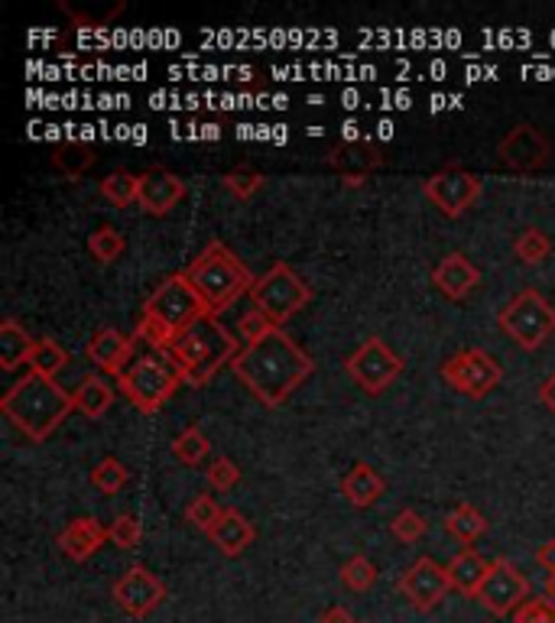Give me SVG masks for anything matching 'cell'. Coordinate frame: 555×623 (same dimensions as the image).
Masks as SVG:
<instances>
[{
  "instance_id": "6da1fadb",
  "label": "cell",
  "mask_w": 555,
  "mask_h": 623,
  "mask_svg": "<svg viewBox=\"0 0 555 623\" xmlns=\"http://www.w3.org/2000/svg\"><path fill=\"white\" fill-rule=\"evenodd\" d=\"M231 373L264 406L277 409L315 373V360L286 335V328H270L241 348V355L231 364Z\"/></svg>"
},
{
  "instance_id": "7a4b0ae2",
  "label": "cell",
  "mask_w": 555,
  "mask_h": 623,
  "mask_svg": "<svg viewBox=\"0 0 555 623\" xmlns=\"http://www.w3.org/2000/svg\"><path fill=\"white\" fill-rule=\"evenodd\" d=\"M205 315H211V312L205 309V302L198 299V292L185 279V273H173L143 302V312H140V322H137L134 335L153 355L170 357V351L176 348V342Z\"/></svg>"
},
{
  "instance_id": "3957f363",
  "label": "cell",
  "mask_w": 555,
  "mask_h": 623,
  "mask_svg": "<svg viewBox=\"0 0 555 623\" xmlns=\"http://www.w3.org/2000/svg\"><path fill=\"white\" fill-rule=\"evenodd\" d=\"M76 409V400L66 387L56 380L26 373L20 377L3 396H0V413L30 439V442H46Z\"/></svg>"
},
{
  "instance_id": "277c9868",
  "label": "cell",
  "mask_w": 555,
  "mask_h": 623,
  "mask_svg": "<svg viewBox=\"0 0 555 623\" xmlns=\"http://www.w3.org/2000/svg\"><path fill=\"white\" fill-rule=\"evenodd\" d=\"M183 273L211 315H221L241 296H251V289L257 282L254 273L244 267V261L221 241L208 244Z\"/></svg>"
},
{
  "instance_id": "5b68a950",
  "label": "cell",
  "mask_w": 555,
  "mask_h": 623,
  "mask_svg": "<svg viewBox=\"0 0 555 623\" xmlns=\"http://www.w3.org/2000/svg\"><path fill=\"white\" fill-rule=\"evenodd\" d=\"M238 355L241 348H238L234 332L224 328L218 315H205L176 342L170 360L183 373L185 387H205L218 377V370L231 367Z\"/></svg>"
},
{
  "instance_id": "8992f818",
  "label": "cell",
  "mask_w": 555,
  "mask_h": 623,
  "mask_svg": "<svg viewBox=\"0 0 555 623\" xmlns=\"http://www.w3.org/2000/svg\"><path fill=\"white\" fill-rule=\"evenodd\" d=\"M183 387V373L166 355H147L134 360L124 377H117V390L130 400V406L143 416H157Z\"/></svg>"
},
{
  "instance_id": "52a82bcc",
  "label": "cell",
  "mask_w": 555,
  "mask_h": 623,
  "mask_svg": "<svg viewBox=\"0 0 555 623\" xmlns=\"http://www.w3.org/2000/svg\"><path fill=\"white\" fill-rule=\"evenodd\" d=\"M497 325L520 351H536L555 335V305L540 289H520L500 309Z\"/></svg>"
},
{
  "instance_id": "ba28073f",
  "label": "cell",
  "mask_w": 555,
  "mask_h": 623,
  "mask_svg": "<svg viewBox=\"0 0 555 623\" xmlns=\"http://www.w3.org/2000/svg\"><path fill=\"white\" fill-rule=\"evenodd\" d=\"M251 302L257 312H264L270 319V325L282 328L296 312H302L312 302V286L289 264H274L254 282Z\"/></svg>"
},
{
  "instance_id": "9c48e42d",
  "label": "cell",
  "mask_w": 555,
  "mask_h": 623,
  "mask_svg": "<svg viewBox=\"0 0 555 623\" xmlns=\"http://www.w3.org/2000/svg\"><path fill=\"white\" fill-rule=\"evenodd\" d=\"M345 370H348V377L365 393L377 396V393L390 390L393 380H400V373L406 370V364H403V357L396 355L393 348H386L383 338L370 335L351 355L345 357Z\"/></svg>"
},
{
  "instance_id": "30bf717a",
  "label": "cell",
  "mask_w": 555,
  "mask_h": 623,
  "mask_svg": "<svg viewBox=\"0 0 555 623\" xmlns=\"http://www.w3.org/2000/svg\"><path fill=\"white\" fill-rule=\"evenodd\" d=\"M442 380L467 400H484L500 387L504 367L484 348H464L442 364Z\"/></svg>"
},
{
  "instance_id": "8fae6325",
  "label": "cell",
  "mask_w": 555,
  "mask_h": 623,
  "mask_svg": "<svg viewBox=\"0 0 555 623\" xmlns=\"http://www.w3.org/2000/svg\"><path fill=\"white\" fill-rule=\"evenodd\" d=\"M474 601L494 618H513L530 601V578L510 558H494V568Z\"/></svg>"
},
{
  "instance_id": "7c38bea8",
  "label": "cell",
  "mask_w": 555,
  "mask_h": 623,
  "mask_svg": "<svg viewBox=\"0 0 555 623\" xmlns=\"http://www.w3.org/2000/svg\"><path fill=\"white\" fill-rule=\"evenodd\" d=\"M423 192L426 198L446 215V218H462L467 215L477 198L484 195V182L477 173H467L462 166H452V170H442L436 176H429L423 182Z\"/></svg>"
},
{
  "instance_id": "4fadbf2b",
  "label": "cell",
  "mask_w": 555,
  "mask_h": 623,
  "mask_svg": "<svg viewBox=\"0 0 555 623\" xmlns=\"http://www.w3.org/2000/svg\"><path fill=\"white\" fill-rule=\"evenodd\" d=\"M497 157L513 173H540L553 160V143L543 137L540 127L523 120L504 134V140L497 143Z\"/></svg>"
},
{
  "instance_id": "5bb4252c",
  "label": "cell",
  "mask_w": 555,
  "mask_h": 623,
  "mask_svg": "<svg viewBox=\"0 0 555 623\" xmlns=\"http://www.w3.org/2000/svg\"><path fill=\"white\" fill-rule=\"evenodd\" d=\"M449 591H452L449 572H446L436 558H429V555L416 558V562L403 572V578H400V595H403L406 604H409L413 611H419V614L436 611V608L446 601Z\"/></svg>"
},
{
  "instance_id": "9a60e30c",
  "label": "cell",
  "mask_w": 555,
  "mask_h": 623,
  "mask_svg": "<svg viewBox=\"0 0 555 623\" xmlns=\"http://www.w3.org/2000/svg\"><path fill=\"white\" fill-rule=\"evenodd\" d=\"M117 608L127 618H150L163 601H166V585L147 568V565H130L111 588Z\"/></svg>"
},
{
  "instance_id": "2e32d148",
  "label": "cell",
  "mask_w": 555,
  "mask_h": 623,
  "mask_svg": "<svg viewBox=\"0 0 555 623\" xmlns=\"http://www.w3.org/2000/svg\"><path fill=\"white\" fill-rule=\"evenodd\" d=\"M137 335H124V332H117V328H101V332H94L92 342H89V348H85V355L92 360L94 367L104 373V377H124L127 373V367H130V357L137 351Z\"/></svg>"
},
{
  "instance_id": "e0dca14e",
  "label": "cell",
  "mask_w": 555,
  "mask_h": 623,
  "mask_svg": "<svg viewBox=\"0 0 555 623\" xmlns=\"http://www.w3.org/2000/svg\"><path fill=\"white\" fill-rule=\"evenodd\" d=\"M185 192H188V185L176 173H170L163 166H153V170L140 173V198H137V205L147 215L163 218V215H170L183 201Z\"/></svg>"
},
{
  "instance_id": "ac0fdd59",
  "label": "cell",
  "mask_w": 555,
  "mask_h": 623,
  "mask_svg": "<svg viewBox=\"0 0 555 623\" xmlns=\"http://www.w3.org/2000/svg\"><path fill=\"white\" fill-rule=\"evenodd\" d=\"M432 286H436L446 299L462 302V299H467V296L481 286V269L474 267L462 251H452V254H446V257L436 264V269H432Z\"/></svg>"
},
{
  "instance_id": "d6986e66",
  "label": "cell",
  "mask_w": 555,
  "mask_h": 623,
  "mask_svg": "<svg viewBox=\"0 0 555 623\" xmlns=\"http://www.w3.org/2000/svg\"><path fill=\"white\" fill-rule=\"evenodd\" d=\"M104 539H107V530L94 520V517H79V520H72L59 539H56V545H59V552L66 555V558H72V562H89L94 552L104 545Z\"/></svg>"
},
{
  "instance_id": "ffe728a7",
  "label": "cell",
  "mask_w": 555,
  "mask_h": 623,
  "mask_svg": "<svg viewBox=\"0 0 555 623\" xmlns=\"http://www.w3.org/2000/svg\"><path fill=\"white\" fill-rule=\"evenodd\" d=\"M490 568H494V562H487L474 545L462 549V552L446 565L449 581H452V591H459L464 598H477V591H481V585L487 581Z\"/></svg>"
},
{
  "instance_id": "44dd1931",
  "label": "cell",
  "mask_w": 555,
  "mask_h": 623,
  "mask_svg": "<svg viewBox=\"0 0 555 623\" xmlns=\"http://www.w3.org/2000/svg\"><path fill=\"white\" fill-rule=\"evenodd\" d=\"M208 539L218 545V552H221V555H228V558H238V555H244V552L254 545V539H257V530L251 527V520H247L244 514H238L234 507H228V510L221 514L218 527L208 533Z\"/></svg>"
},
{
  "instance_id": "7402d4cb",
  "label": "cell",
  "mask_w": 555,
  "mask_h": 623,
  "mask_svg": "<svg viewBox=\"0 0 555 623\" xmlns=\"http://www.w3.org/2000/svg\"><path fill=\"white\" fill-rule=\"evenodd\" d=\"M342 494H345V500H348L351 507L368 510V507H373V504L386 494V481H383L370 464L358 461V464H351V471L342 477Z\"/></svg>"
},
{
  "instance_id": "603a6c76",
  "label": "cell",
  "mask_w": 555,
  "mask_h": 623,
  "mask_svg": "<svg viewBox=\"0 0 555 623\" xmlns=\"http://www.w3.org/2000/svg\"><path fill=\"white\" fill-rule=\"evenodd\" d=\"M114 396H117V390L107 383V377H104V373H92V377H85V380L79 383V390L72 393L76 409H79L85 419H101V416L114 406Z\"/></svg>"
},
{
  "instance_id": "cb8c5ba5",
  "label": "cell",
  "mask_w": 555,
  "mask_h": 623,
  "mask_svg": "<svg viewBox=\"0 0 555 623\" xmlns=\"http://www.w3.org/2000/svg\"><path fill=\"white\" fill-rule=\"evenodd\" d=\"M33 338L26 335V328L16 319H3L0 322V367L3 370H16L20 364H26L33 355Z\"/></svg>"
},
{
  "instance_id": "d4e9b609",
  "label": "cell",
  "mask_w": 555,
  "mask_h": 623,
  "mask_svg": "<svg viewBox=\"0 0 555 623\" xmlns=\"http://www.w3.org/2000/svg\"><path fill=\"white\" fill-rule=\"evenodd\" d=\"M446 530L452 539H459L464 549L467 545H474L481 535L487 533V517L477 510V507H471V504H459L449 517H446Z\"/></svg>"
},
{
  "instance_id": "484cf974",
  "label": "cell",
  "mask_w": 555,
  "mask_h": 623,
  "mask_svg": "<svg viewBox=\"0 0 555 623\" xmlns=\"http://www.w3.org/2000/svg\"><path fill=\"white\" fill-rule=\"evenodd\" d=\"M69 364V351L56 342V338H39L33 345V355L26 360L30 373L36 377H46V380H56V373H62Z\"/></svg>"
},
{
  "instance_id": "4316f807",
  "label": "cell",
  "mask_w": 555,
  "mask_h": 623,
  "mask_svg": "<svg viewBox=\"0 0 555 623\" xmlns=\"http://www.w3.org/2000/svg\"><path fill=\"white\" fill-rule=\"evenodd\" d=\"M513 254H517L520 264L536 267V264H543V261L553 257V238H550L543 228H527V231L517 234V241H513Z\"/></svg>"
},
{
  "instance_id": "83f0119b",
  "label": "cell",
  "mask_w": 555,
  "mask_h": 623,
  "mask_svg": "<svg viewBox=\"0 0 555 623\" xmlns=\"http://www.w3.org/2000/svg\"><path fill=\"white\" fill-rule=\"evenodd\" d=\"M53 166L66 178L85 176L94 166V150L89 143H62L53 150Z\"/></svg>"
},
{
  "instance_id": "f1b7e54d",
  "label": "cell",
  "mask_w": 555,
  "mask_h": 623,
  "mask_svg": "<svg viewBox=\"0 0 555 623\" xmlns=\"http://www.w3.org/2000/svg\"><path fill=\"white\" fill-rule=\"evenodd\" d=\"M89 481H92V487L97 494H104V497H114L127 481H130V474H127V468L120 464V458H114V454H107V458H101L97 464L92 468V474H89Z\"/></svg>"
},
{
  "instance_id": "f546056e",
  "label": "cell",
  "mask_w": 555,
  "mask_h": 623,
  "mask_svg": "<svg viewBox=\"0 0 555 623\" xmlns=\"http://www.w3.org/2000/svg\"><path fill=\"white\" fill-rule=\"evenodd\" d=\"M101 198L111 201L114 208H130L137 198H140V176H130V173H111L97 185Z\"/></svg>"
},
{
  "instance_id": "4dcf8cb0",
  "label": "cell",
  "mask_w": 555,
  "mask_h": 623,
  "mask_svg": "<svg viewBox=\"0 0 555 623\" xmlns=\"http://www.w3.org/2000/svg\"><path fill=\"white\" fill-rule=\"evenodd\" d=\"M338 578H342V585H345L348 591L365 595V591H370V588L377 585L380 572H377V565L370 562L368 555H355V558H348V562L342 565Z\"/></svg>"
},
{
  "instance_id": "1f68e13d",
  "label": "cell",
  "mask_w": 555,
  "mask_h": 623,
  "mask_svg": "<svg viewBox=\"0 0 555 623\" xmlns=\"http://www.w3.org/2000/svg\"><path fill=\"white\" fill-rule=\"evenodd\" d=\"M208 451H211V442H208V436H205L198 426H188V429H183V432L173 439V458L188 464V468L201 464V461L208 458Z\"/></svg>"
},
{
  "instance_id": "d6a6232c",
  "label": "cell",
  "mask_w": 555,
  "mask_h": 623,
  "mask_svg": "<svg viewBox=\"0 0 555 623\" xmlns=\"http://www.w3.org/2000/svg\"><path fill=\"white\" fill-rule=\"evenodd\" d=\"M221 514H224V507H218L208 494H198V497L185 507V520H188L198 533H205V535L218 527Z\"/></svg>"
},
{
  "instance_id": "836d02e7",
  "label": "cell",
  "mask_w": 555,
  "mask_h": 623,
  "mask_svg": "<svg viewBox=\"0 0 555 623\" xmlns=\"http://www.w3.org/2000/svg\"><path fill=\"white\" fill-rule=\"evenodd\" d=\"M89 251L97 264H114L120 254H124V234L117 228H97L92 238H89Z\"/></svg>"
},
{
  "instance_id": "e575fe53",
  "label": "cell",
  "mask_w": 555,
  "mask_h": 623,
  "mask_svg": "<svg viewBox=\"0 0 555 623\" xmlns=\"http://www.w3.org/2000/svg\"><path fill=\"white\" fill-rule=\"evenodd\" d=\"M426 530H429V520L423 514H416V510H400L390 520V533H393V539H400L403 545H413L416 539L426 535Z\"/></svg>"
},
{
  "instance_id": "d590c367",
  "label": "cell",
  "mask_w": 555,
  "mask_h": 623,
  "mask_svg": "<svg viewBox=\"0 0 555 623\" xmlns=\"http://www.w3.org/2000/svg\"><path fill=\"white\" fill-rule=\"evenodd\" d=\"M140 539H143V527H140V520L137 517H130V514H120L111 527H107V542H114L117 549H137L140 545Z\"/></svg>"
},
{
  "instance_id": "8d00e7d4",
  "label": "cell",
  "mask_w": 555,
  "mask_h": 623,
  "mask_svg": "<svg viewBox=\"0 0 555 623\" xmlns=\"http://www.w3.org/2000/svg\"><path fill=\"white\" fill-rule=\"evenodd\" d=\"M224 188H228L234 198L247 201V198H254V195L264 188V176H261V173H251V170H238V173H228V176H224Z\"/></svg>"
},
{
  "instance_id": "74e56055",
  "label": "cell",
  "mask_w": 555,
  "mask_h": 623,
  "mask_svg": "<svg viewBox=\"0 0 555 623\" xmlns=\"http://www.w3.org/2000/svg\"><path fill=\"white\" fill-rule=\"evenodd\" d=\"M241 481V468L231 458H215L208 464V484L215 491H234V484Z\"/></svg>"
},
{
  "instance_id": "f35d334b",
  "label": "cell",
  "mask_w": 555,
  "mask_h": 623,
  "mask_svg": "<svg viewBox=\"0 0 555 623\" xmlns=\"http://www.w3.org/2000/svg\"><path fill=\"white\" fill-rule=\"evenodd\" d=\"M513 623H555V598H530L513 614Z\"/></svg>"
},
{
  "instance_id": "ab89813d",
  "label": "cell",
  "mask_w": 555,
  "mask_h": 623,
  "mask_svg": "<svg viewBox=\"0 0 555 623\" xmlns=\"http://www.w3.org/2000/svg\"><path fill=\"white\" fill-rule=\"evenodd\" d=\"M270 328H277V325H270V319H267L264 312H257V309H251V312L238 322V332H241L244 342H254V338H261V335L270 332Z\"/></svg>"
},
{
  "instance_id": "60d3db41",
  "label": "cell",
  "mask_w": 555,
  "mask_h": 623,
  "mask_svg": "<svg viewBox=\"0 0 555 623\" xmlns=\"http://www.w3.org/2000/svg\"><path fill=\"white\" fill-rule=\"evenodd\" d=\"M536 565H540L550 578H555V539H546V542L536 549Z\"/></svg>"
},
{
  "instance_id": "b9f144b4",
  "label": "cell",
  "mask_w": 555,
  "mask_h": 623,
  "mask_svg": "<svg viewBox=\"0 0 555 623\" xmlns=\"http://www.w3.org/2000/svg\"><path fill=\"white\" fill-rule=\"evenodd\" d=\"M319 623H358V621H355V614H351L348 608L332 604V608H325V611L319 614Z\"/></svg>"
},
{
  "instance_id": "7bdbcfd3",
  "label": "cell",
  "mask_w": 555,
  "mask_h": 623,
  "mask_svg": "<svg viewBox=\"0 0 555 623\" xmlns=\"http://www.w3.org/2000/svg\"><path fill=\"white\" fill-rule=\"evenodd\" d=\"M540 403H543L550 413H555V373H550V377L543 380V387H540Z\"/></svg>"
},
{
  "instance_id": "ee69618b",
  "label": "cell",
  "mask_w": 555,
  "mask_h": 623,
  "mask_svg": "<svg viewBox=\"0 0 555 623\" xmlns=\"http://www.w3.org/2000/svg\"><path fill=\"white\" fill-rule=\"evenodd\" d=\"M550 598H555V578H550Z\"/></svg>"
}]
</instances>
